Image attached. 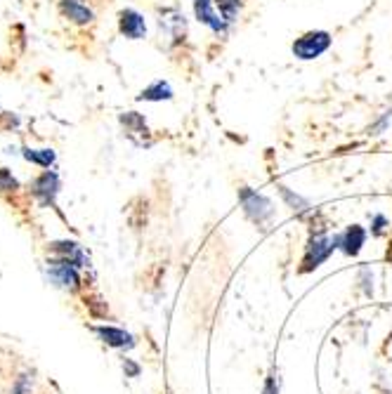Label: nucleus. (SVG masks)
<instances>
[{
  "instance_id": "1",
  "label": "nucleus",
  "mask_w": 392,
  "mask_h": 394,
  "mask_svg": "<svg viewBox=\"0 0 392 394\" xmlns=\"http://www.w3.org/2000/svg\"><path fill=\"white\" fill-rule=\"evenodd\" d=\"M239 201H241L243 212H246V217L250 222L258 224V227H265V224H269V219L274 217V203L269 201L265 193H258V191L248 189V186H243L239 191Z\"/></svg>"
},
{
  "instance_id": "2",
  "label": "nucleus",
  "mask_w": 392,
  "mask_h": 394,
  "mask_svg": "<svg viewBox=\"0 0 392 394\" xmlns=\"http://www.w3.org/2000/svg\"><path fill=\"white\" fill-rule=\"evenodd\" d=\"M331 41L333 38L329 31H307V34H303L293 43V57H298L303 62L317 60V57H321L331 48Z\"/></svg>"
},
{
  "instance_id": "3",
  "label": "nucleus",
  "mask_w": 392,
  "mask_h": 394,
  "mask_svg": "<svg viewBox=\"0 0 392 394\" xmlns=\"http://www.w3.org/2000/svg\"><path fill=\"white\" fill-rule=\"evenodd\" d=\"M336 248H340V234L338 236L314 234L305 248V257H303V267H300V272H312V269H317Z\"/></svg>"
},
{
  "instance_id": "4",
  "label": "nucleus",
  "mask_w": 392,
  "mask_h": 394,
  "mask_svg": "<svg viewBox=\"0 0 392 394\" xmlns=\"http://www.w3.org/2000/svg\"><path fill=\"white\" fill-rule=\"evenodd\" d=\"M194 15L198 19V24L208 27L215 36H224L229 29V24L224 22V17L217 10L215 0H194Z\"/></svg>"
},
{
  "instance_id": "5",
  "label": "nucleus",
  "mask_w": 392,
  "mask_h": 394,
  "mask_svg": "<svg viewBox=\"0 0 392 394\" xmlns=\"http://www.w3.org/2000/svg\"><path fill=\"white\" fill-rule=\"evenodd\" d=\"M48 272L50 279H53L57 286L62 288H76L79 286V272H76V264L67 257H60V260L48 262Z\"/></svg>"
},
{
  "instance_id": "6",
  "label": "nucleus",
  "mask_w": 392,
  "mask_h": 394,
  "mask_svg": "<svg viewBox=\"0 0 392 394\" xmlns=\"http://www.w3.org/2000/svg\"><path fill=\"white\" fill-rule=\"evenodd\" d=\"M119 31L121 36L130 38V41H142V38H147V22L137 10H121Z\"/></svg>"
},
{
  "instance_id": "7",
  "label": "nucleus",
  "mask_w": 392,
  "mask_h": 394,
  "mask_svg": "<svg viewBox=\"0 0 392 394\" xmlns=\"http://www.w3.org/2000/svg\"><path fill=\"white\" fill-rule=\"evenodd\" d=\"M121 123H123L126 135L135 142V144H140V147H149V144H151L149 130H147V121H144L142 114H137V111H126L123 116H121Z\"/></svg>"
},
{
  "instance_id": "8",
  "label": "nucleus",
  "mask_w": 392,
  "mask_h": 394,
  "mask_svg": "<svg viewBox=\"0 0 392 394\" xmlns=\"http://www.w3.org/2000/svg\"><path fill=\"white\" fill-rule=\"evenodd\" d=\"M60 10L69 22L79 24V27H86L95 19V12L86 0H60Z\"/></svg>"
},
{
  "instance_id": "9",
  "label": "nucleus",
  "mask_w": 392,
  "mask_h": 394,
  "mask_svg": "<svg viewBox=\"0 0 392 394\" xmlns=\"http://www.w3.org/2000/svg\"><path fill=\"white\" fill-rule=\"evenodd\" d=\"M161 29H165L170 34V38L175 43L184 41V34H187V19L180 10H163L161 12V19H158Z\"/></svg>"
},
{
  "instance_id": "10",
  "label": "nucleus",
  "mask_w": 392,
  "mask_h": 394,
  "mask_svg": "<svg viewBox=\"0 0 392 394\" xmlns=\"http://www.w3.org/2000/svg\"><path fill=\"white\" fill-rule=\"evenodd\" d=\"M31 191H34L41 201L55 203V196H57V191H60V177H57L55 172H50V170L43 172V175L38 177L34 184H31Z\"/></svg>"
},
{
  "instance_id": "11",
  "label": "nucleus",
  "mask_w": 392,
  "mask_h": 394,
  "mask_svg": "<svg viewBox=\"0 0 392 394\" xmlns=\"http://www.w3.org/2000/svg\"><path fill=\"white\" fill-rule=\"evenodd\" d=\"M366 241V229L359 227V224H352L340 234V250H343L345 255L355 257L359 255V250H362V245Z\"/></svg>"
},
{
  "instance_id": "12",
  "label": "nucleus",
  "mask_w": 392,
  "mask_h": 394,
  "mask_svg": "<svg viewBox=\"0 0 392 394\" xmlns=\"http://www.w3.org/2000/svg\"><path fill=\"white\" fill-rule=\"evenodd\" d=\"M95 331L100 333V338L107 342V345L116 347V350H130L135 345L133 335L126 333L123 328H114V326H97Z\"/></svg>"
},
{
  "instance_id": "13",
  "label": "nucleus",
  "mask_w": 392,
  "mask_h": 394,
  "mask_svg": "<svg viewBox=\"0 0 392 394\" xmlns=\"http://www.w3.org/2000/svg\"><path fill=\"white\" fill-rule=\"evenodd\" d=\"M53 250L55 253H60V257L72 260L76 267H88L90 264V257L83 253L81 245L74 243V241H57V243H53Z\"/></svg>"
},
{
  "instance_id": "14",
  "label": "nucleus",
  "mask_w": 392,
  "mask_h": 394,
  "mask_svg": "<svg viewBox=\"0 0 392 394\" xmlns=\"http://www.w3.org/2000/svg\"><path fill=\"white\" fill-rule=\"evenodd\" d=\"M137 100H144V102H163V100H173V88H170L165 81H156V83H151L149 88H144L142 93H140Z\"/></svg>"
},
{
  "instance_id": "15",
  "label": "nucleus",
  "mask_w": 392,
  "mask_h": 394,
  "mask_svg": "<svg viewBox=\"0 0 392 394\" xmlns=\"http://www.w3.org/2000/svg\"><path fill=\"white\" fill-rule=\"evenodd\" d=\"M279 193H281V198H284V201H286L288 208H291L293 212H298V215H303V212L310 210V203H307L303 196H298V193H293L291 189H288V186L279 184Z\"/></svg>"
},
{
  "instance_id": "16",
  "label": "nucleus",
  "mask_w": 392,
  "mask_h": 394,
  "mask_svg": "<svg viewBox=\"0 0 392 394\" xmlns=\"http://www.w3.org/2000/svg\"><path fill=\"white\" fill-rule=\"evenodd\" d=\"M24 158L41 168H50L55 163V151L53 149H24Z\"/></svg>"
},
{
  "instance_id": "17",
  "label": "nucleus",
  "mask_w": 392,
  "mask_h": 394,
  "mask_svg": "<svg viewBox=\"0 0 392 394\" xmlns=\"http://www.w3.org/2000/svg\"><path fill=\"white\" fill-rule=\"evenodd\" d=\"M217 10H220V15L224 17V22L227 24H234L236 17H239L241 12V0H215Z\"/></svg>"
},
{
  "instance_id": "18",
  "label": "nucleus",
  "mask_w": 392,
  "mask_h": 394,
  "mask_svg": "<svg viewBox=\"0 0 392 394\" xmlns=\"http://www.w3.org/2000/svg\"><path fill=\"white\" fill-rule=\"evenodd\" d=\"M390 123H392V109H390V111H385L381 118H378L374 125L369 128V135H371V137H378V135H383L385 130H388Z\"/></svg>"
},
{
  "instance_id": "19",
  "label": "nucleus",
  "mask_w": 392,
  "mask_h": 394,
  "mask_svg": "<svg viewBox=\"0 0 392 394\" xmlns=\"http://www.w3.org/2000/svg\"><path fill=\"white\" fill-rule=\"evenodd\" d=\"M15 189H17V179L12 177V172L0 168V191H15Z\"/></svg>"
},
{
  "instance_id": "20",
  "label": "nucleus",
  "mask_w": 392,
  "mask_h": 394,
  "mask_svg": "<svg viewBox=\"0 0 392 394\" xmlns=\"http://www.w3.org/2000/svg\"><path fill=\"white\" fill-rule=\"evenodd\" d=\"M29 390H31V376H22L17 380L15 392H12V394H29Z\"/></svg>"
},
{
  "instance_id": "21",
  "label": "nucleus",
  "mask_w": 392,
  "mask_h": 394,
  "mask_svg": "<svg viewBox=\"0 0 392 394\" xmlns=\"http://www.w3.org/2000/svg\"><path fill=\"white\" fill-rule=\"evenodd\" d=\"M385 224H388V219H385L383 215H376V217H374V234H376V236L383 234Z\"/></svg>"
},
{
  "instance_id": "22",
  "label": "nucleus",
  "mask_w": 392,
  "mask_h": 394,
  "mask_svg": "<svg viewBox=\"0 0 392 394\" xmlns=\"http://www.w3.org/2000/svg\"><path fill=\"white\" fill-rule=\"evenodd\" d=\"M123 368H126L128 373H130L133 378H137V376H140V366H137V364H133L130 359H126V361H123Z\"/></svg>"
},
{
  "instance_id": "23",
  "label": "nucleus",
  "mask_w": 392,
  "mask_h": 394,
  "mask_svg": "<svg viewBox=\"0 0 392 394\" xmlns=\"http://www.w3.org/2000/svg\"><path fill=\"white\" fill-rule=\"evenodd\" d=\"M262 394H276V385H274V378H267V383H265V390H262Z\"/></svg>"
}]
</instances>
